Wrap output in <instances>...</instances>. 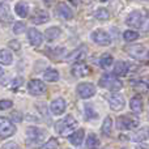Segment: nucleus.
Instances as JSON below:
<instances>
[{
  "label": "nucleus",
  "instance_id": "a19ab883",
  "mask_svg": "<svg viewBox=\"0 0 149 149\" xmlns=\"http://www.w3.org/2000/svg\"><path fill=\"white\" fill-rule=\"evenodd\" d=\"M101 1H102V3H105V1H107V0H101Z\"/></svg>",
  "mask_w": 149,
  "mask_h": 149
},
{
  "label": "nucleus",
  "instance_id": "473e14b6",
  "mask_svg": "<svg viewBox=\"0 0 149 149\" xmlns=\"http://www.w3.org/2000/svg\"><path fill=\"white\" fill-rule=\"evenodd\" d=\"M13 106V102L10 100H1L0 101V110H8Z\"/></svg>",
  "mask_w": 149,
  "mask_h": 149
},
{
  "label": "nucleus",
  "instance_id": "c9c22d12",
  "mask_svg": "<svg viewBox=\"0 0 149 149\" xmlns=\"http://www.w3.org/2000/svg\"><path fill=\"white\" fill-rule=\"evenodd\" d=\"M134 86H135V89H136V90H140V92H145V90H147V84H145V82H143V81L135 82Z\"/></svg>",
  "mask_w": 149,
  "mask_h": 149
},
{
  "label": "nucleus",
  "instance_id": "e433bc0d",
  "mask_svg": "<svg viewBox=\"0 0 149 149\" xmlns=\"http://www.w3.org/2000/svg\"><path fill=\"white\" fill-rule=\"evenodd\" d=\"M1 149H18V148H17V144H16V143L9 141V143H7V144L3 145Z\"/></svg>",
  "mask_w": 149,
  "mask_h": 149
},
{
  "label": "nucleus",
  "instance_id": "9b49d317",
  "mask_svg": "<svg viewBox=\"0 0 149 149\" xmlns=\"http://www.w3.org/2000/svg\"><path fill=\"white\" fill-rule=\"evenodd\" d=\"M126 22L132 28H141L143 25V13L140 10H132L126 18Z\"/></svg>",
  "mask_w": 149,
  "mask_h": 149
},
{
  "label": "nucleus",
  "instance_id": "4468645a",
  "mask_svg": "<svg viewBox=\"0 0 149 149\" xmlns=\"http://www.w3.org/2000/svg\"><path fill=\"white\" fill-rule=\"evenodd\" d=\"M71 72L74 77H85L90 73V68L84 63H74Z\"/></svg>",
  "mask_w": 149,
  "mask_h": 149
},
{
  "label": "nucleus",
  "instance_id": "20e7f679",
  "mask_svg": "<svg viewBox=\"0 0 149 149\" xmlns=\"http://www.w3.org/2000/svg\"><path fill=\"white\" fill-rule=\"evenodd\" d=\"M126 52L130 56L135 58V59H148L149 58V50L143 45H132V46H127Z\"/></svg>",
  "mask_w": 149,
  "mask_h": 149
},
{
  "label": "nucleus",
  "instance_id": "7c9ffc66",
  "mask_svg": "<svg viewBox=\"0 0 149 149\" xmlns=\"http://www.w3.org/2000/svg\"><path fill=\"white\" fill-rule=\"evenodd\" d=\"M25 31V24L21 22V21H17V22H15V25H13V33L15 34H21Z\"/></svg>",
  "mask_w": 149,
  "mask_h": 149
},
{
  "label": "nucleus",
  "instance_id": "cd10ccee",
  "mask_svg": "<svg viewBox=\"0 0 149 149\" xmlns=\"http://www.w3.org/2000/svg\"><path fill=\"white\" fill-rule=\"evenodd\" d=\"M113 60H114L113 55H110V54H103L102 56H101V59H100V65H101L102 68H109L111 64H113Z\"/></svg>",
  "mask_w": 149,
  "mask_h": 149
},
{
  "label": "nucleus",
  "instance_id": "72a5a7b5",
  "mask_svg": "<svg viewBox=\"0 0 149 149\" xmlns=\"http://www.w3.org/2000/svg\"><path fill=\"white\" fill-rule=\"evenodd\" d=\"M10 118L13 119V120L15 122H22V113H21V111H18V110H15V111H12V114H10Z\"/></svg>",
  "mask_w": 149,
  "mask_h": 149
},
{
  "label": "nucleus",
  "instance_id": "f704fd0d",
  "mask_svg": "<svg viewBox=\"0 0 149 149\" xmlns=\"http://www.w3.org/2000/svg\"><path fill=\"white\" fill-rule=\"evenodd\" d=\"M8 47H10V49L15 50V51H18V50H20V47H21V45H20V42H18L17 39H13V41L8 42Z\"/></svg>",
  "mask_w": 149,
  "mask_h": 149
},
{
  "label": "nucleus",
  "instance_id": "423d86ee",
  "mask_svg": "<svg viewBox=\"0 0 149 149\" xmlns=\"http://www.w3.org/2000/svg\"><path fill=\"white\" fill-rule=\"evenodd\" d=\"M109 105H110L111 110L114 111H120L122 109H124L126 106V100L122 94H119L118 92H114L113 94L109 95Z\"/></svg>",
  "mask_w": 149,
  "mask_h": 149
},
{
  "label": "nucleus",
  "instance_id": "c85d7f7f",
  "mask_svg": "<svg viewBox=\"0 0 149 149\" xmlns=\"http://www.w3.org/2000/svg\"><path fill=\"white\" fill-rule=\"evenodd\" d=\"M94 16L97 20H101V21H106L110 18V13H109V10L106 9V8H100V9H97Z\"/></svg>",
  "mask_w": 149,
  "mask_h": 149
},
{
  "label": "nucleus",
  "instance_id": "4c0bfd02",
  "mask_svg": "<svg viewBox=\"0 0 149 149\" xmlns=\"http://www.w3.org/2000/svg\"><path fill=\"white\" fill-rule=\"evenodd\" d=\"M21 84H22V80H21V77H17V79H16L15 81L12 82V86H13V88H15V89H16V88H18V86H20Z\"/></svg>",
  "mask_w": 149,
  "mask_h": 149
},
{
  "label": "nucleus",
  "instance_id": "7ed1b4c3",
  "mask_svg": "<svg viewBox=\"0 0 149 149\" xmlns=\"http://www.w3.org/2000/svg\"><path fill=\"white\" fill-rule=\"evenodd\" d=\"M98 84H100V86L111 90V92H118V90H120L123 88V82L119 79H116L115 74H110V73L103 74L100 79Z\"/></svg>",
  "mask_w": 149,
  "mask_h": 149
},
{
  "label": "nucleus",
  "instance_id": "6ab92c4d",
  "mask_svg": "<svg viewBox=\"0 0 149 149\" xmlns=\"http://www.w3.org/2000/svg\"><path fill=\"white\" fill-rule=\"evenodd\" d=\"M130 107H131L132 113H135V114H140L143 111V101L139 94L134 95V97L131 98V101H130Z\"/></svg>",
  "mask_w": 149,
  "mask_h": 149
},
{
  "label": "nucleus",
  "instance_id": "412c9836",
  "mask_svg": "<svg viewBox=\"0 0 149 149\" xmlns=\"http://www.w3.org/2000/svg\"><path fill=\"white\" fill-rule=\"evenodd\" d=\"M84 136H85V132L84 130H77V131H74L72 135L70 136V141L72 145H76V147H79V145H81L82 140H84Z\"/></svg>",
  "mask_w": 149,
  "mask_h": 149
},
{
  "label": "nucleus",
  "instance_id": "5701e85b",
  "mask_svg": "<svg viewBox=\"0 0 149 149\" xmlns=\"http://www.w3.org/2000/svg\"><path fill=\"white\" fill-rule=\"evenodd\" d=\"M101 131H102V134L105 135V136H111V134H113V119L110 118V116H106L105 120H103L102 123V127H101Z\"/></svg>",
  "mask_w": 149,
  "mask_h": 149
},
{
  "label": "nucleus",
  "instance_id": "b1692460",
  "mask_svg": "<svg viewBox=\"0 0 149 149\" xmlns=\"http://www.w3.org/2000/svg\"><path fill=\"white\" fill-rule=\"evenodd\" d=\"M12 60H13V55L9 50H7V49L0 50V64L8 65L12 63Z\"/></svg>",
  "mask_w": 149,
  "mask_h": 149
},
{
  "label": "nucleus",
  "instance_id": "58836bf2",
  "mask_svg": "<svg viewBox=\"0 0 149 149\" xmlns=\"http://www.w3.org/2000/svg\"><path fill=\"white\" fill-rule=\"evenodd\" d=\"M3 74H4V71H3V68H1V67H0V77H1V76H3Z\"/></svg>",
  "mask_w": 149,
  "mask_h": 149
},
{
  "label": "nucleus",
  "instance_id": "f8f14e48",
  "mask_svg": "<svg viewBox=\"0 0 149 149\" xmlns=\"http://www.w3.org/2000/svg\"><path fill=\"white\" fill-rule=\"evenodd\" d=\"M28 37H29V42H30V45L34 46V47H39L42 45V42H43V37H42L41 31L37 30V29H34V28L29 29Z\"/></svg>",
  "mask_w": 149,
  "mask_h": 149
},
{
  "label": "nucleus",
  "instance_id": "79ce46f5",
  "mask_svg": "<svg viewBox=\"0 0 149 149\" xmlns=\"http://www.w3.org/2000/svg\"><path fill=\"white\" fill-rule=\"evenodd\" d=\"M148 85H149V81H148Z\"/></svg>",
  "mask_w": 149,
  "mask_h": 149
},
{
  "label": "nucleus",
  "instance_id": "bb28decb",
  "mask_svg": "<svg viewBox=\"0 0 149 149\" xmlns=\"http://www.w3.org/2000/svg\"><path fill=\"white\" fill-rule=\"evenodd\" d=\"M100 147V140L95 134H89L86 139V148L88 149H97Z\"/></svg>",
  "mask_w": 149,
  "mask_h": 149
},
{
  "label": "nucleus",
  "instance_id": "1a4fd4ad",
  "mask_svg": "<svg viewBox=\"0 0 149 149\" xmlns=\"http://www.w3.org/2000/svg\"><path fill=\"white\" fill-rule=\"evenodd\" d=\"M16 132L15 124L10 120L0 116V137H9Z\"/></svg>",
  "mask_w": 149,
  "mask_h": 149
},
{
  "label": "nucleus",
  "instance_id": "2eb2a0df",
  "mask_svg": "<svg viewBox=\"0 0 149 149\" xmlns=\"http://www.w3.org/2000/svg\"><path fill=\"white\" fill-rule=\"evenodd\" d=\"M65 101L63 98H56L51 102V106H50V110L54 115H62L65 111Z\"/></svg>",
  "mask_w": 149,
  "mask_h": 149
},
{
  "label": "nucleus",
  "instance_id": "4be33fe9",
  "mask_svg": "<svg viewBox=\"0 0 149 149\" xmlns=\"http://www.w3.org/2000/svg\"><path fill=\"white\" fill-rule=\"evenodd\" d=\"M127 72H128V64H127L126 62H123V60L118 62L115 64V67H114V74L118 77L126 76Z\"/></svg>",
  "mask_w": 149,
  "mask_h": 149
},
{
  "label": "nucleus",
  "instance_id": "0eeeda50",
  "mask_svg": "<svg viewBox=\"0 0 149 149\" xmlns=\"http://www.w3.org/2000/svg\"><path fill=\"white\" fill-rule=\"evenodd\" d=\"M92 39L100 46H109L111 43V37L102 29H97L92 33Z\"/></svg>",
  "mask_w": 149,
  "mask_h": 149
},
{
  "label": "nucleus",
  "instance_id": "6e6552de",
  "mask_svg": "<svg viewBox=\"0 0 149 149\" xmlns=\"http://www.w3.org/2000/svg\"><path fill=\"white\" fill-rule=\"evenodd\" d=\"M28 90H29V93H30L31 95H42V94H45V93H46L47 88H46V85H45L43 81L36 79V80L29 81Z\"/></svg>",
  "mask_w": 149,
  "mask_h": 149
},
{
  "label": "nucleus",
  "instance_id": "393cba45",
  "mask_svg": "<svg viewBox=\"0 0 149 149\" xmlns=\"http://www.w3.org/2000/svg\"><path fill=\"white\" fill-rule=\"evenodd\" d=\"M15 12L17 13V16H20V17H26V16L29 15V5L24 1L17 3L15 7Z\"/></svg>",
  "mask_w": 149,
  "mask_h": 149
},
{
  "label": "nucleus",
  "instance_id": "39448f33",
  "mask_svg": "<svg viewBox=\"0 0 149 149\" xmlns=\"http://www.w3.org/2000/svg\"><path fill=\"white\" fill-rule=\"evenodd\" d=\"M139 126V120L136 118H131L130 115H124V116H119L118 118V128L123 130V131H130L134 130Z\"/></svg>",
  "mask_w": 149,
  "mask_h": 149
},
{
  "label": "nucleus",
  "instance_id": "c756f323",
  "mask_svg": "<svg viewBox=\"0 0 149 149\" xmlns=\"http://www.w3.org/2000/svg\"><path fill=\"white\" fill-rule=\"evenodd\" d=\"M139 38V33L137 31H134V30H126L123 33V39L127 42H134Z\"/></svg>",
  "mask_w": 149,
  "mask_h": 149
},
{
  "label": "nucleus",
  "instance_id": "f3484780",
  "mask_svg": "<svg viewBox=\"0 0 149 149\" xmlns=\"http://www.w3.org/2000/svg\"><path fill=\"white\" fill-rule=\"evenodd\" d=\"M56 12H58V15H59L62 18H64V20H71V18H73L72 9H71L65 3H59V4H58Z\"/></svg>",
  "mask_w": 149,
  "mask_h": 149
},
{
  "label": "nucleus",
  "instance_id": "a878e982",
  "mask_svg": "<svg viewBox=\"0 0 149 149\" xmlns=\"http://www.w3.org/2000/svg\"><path fill=\"white\" fill-rule=\"evenodd\" d=\"M43 77L46 81L49 82H55L59 80V72H58L56 70H54V68H49V70L45 71L43 73Z\"/></svg>",
  "mask_w": 149,
  "mask_h": 149
},
{
  "label": "nucleus",
  "instance_id": "2f4dec72",
  "mask_svg": "<svg viewBox=\"0 0 149 149\" xmlns=\"http://www.w3.org/2000/svg\"><path fill=\"white\" fill-rule=\"evenodd\" d=\"M59 147V143H58V140L55 139V137H51V139L49 140V141L46 143V144L43 145V149H56Z\"/></svg>",
  "mask_w": 149,
  "mask_h": 149
},
{
  "label": "nucleus",
  "instance_id": "ddd939ff",
  "mask_svg": "<svg viewBox=\"0 0 149 149\" xmlns=\"http://www.w3.org/2000/svg\"><path fill=\"white\" fill-rule=\"evenodd\" d=\"M86 58V49L84 46L76 49L74 51H72L68 55V62H73V63H81L82 60Z\"/></svg>",
  "mask_w": 149,
  "mask_h": 149
},
{
  "label": "nucleus",
  "instance_id": "f03ea898",
  "mask_svg": "<svg viewBox=\"0 0 149 149\" xmlns=\"http://www.w3.org/2000/svg\"><path fill=\"white\" fill-rule=\"evenodd\" d=\"M76 127H77V120L72 115H67L65 118L58 120L56 124H55V130L58 131V134L64 137L68 136Z\"/></svg>",
  "mask_w": 149,
  "mask_h": 149
},
{
  "label": "nucleus",
  "instance_id": "f257e3e1",
  "mask_svg": "<svg viewBox=\"0 0 149 149\" xmlns=\"http://www.w3.org/2000/svg\"><path fill=\"white\" fill-rule=\"evenodd\" d=\"M46 137V131L37 127H29L26 131V143L29 147L38 148Z\"/></svg>",
  "mask_w": 149,
  "mask_h": 149
},
{
  "label": "nucleus",
  "instance_id": "aec40b11",
  "mask_svg": "<svg viewBox=\"0 0 149 149\" xmlns=\"http://www.w3.org/2000/svg\"><path fill=\"white\" fill-rule=\"evenodd\" d=\"M60 34H62L60 28H58V26H51V28L46 29V31H45V38L51 42V41H55L58 37H60Z\"/></svg>",
  "mask_w": 149,
  "mask_h": 149
},
{
  "label": "nucleus",
  "instance_id": "dca6fc26",
  "mask_svg": "<svg viewBox=\"0 0 149 149\" xmlns=\"http://www.w3.org/2000/svg\"><path fill=\"white\" fill-rule=\"evenodd\" d=\"M50 20V16H49V13L46 12V10H42V9H37V10H34V13H33V16L30 17V21L33 24H45V22H47V21Z\"/></svg>",
  "mask_w": 149,
  "mask_h": 149
},
{
  "label": "nucleus",
  "instance_id": "a211bd4d",
  "mask_svg": "<svg viewBox=\"0 0 149 149\" xmlns=\"http://www.w3.org/2000/svg\"><path fill=\"white\" fill-rule=\"evenodd\" d=\"M132 140L137 143H144L149 140V127H143L141 130L136 131L134 134V136H132Z\"/></svg>",
  "mask_w": 149,
  "mask_h": 149
},
{
  "label": "nucleus",
  "instance_id": "9d476101",
  "mask_svg": "<svg viewBox=\"0 0 149 149\" xmlns=\"http://www.w3.org/2000/svg\"><path fill=\"white\" fill-rule=\"evenodd\" d=\"M77 93L81 98H90L95 94V86L92 82H81L77 85Z\"/></svg>",
  "mask_w": 149,
  "mask_h": 149
},
{
  "label": "nucleus",
  "instance_id": "ea45409f",
  "mask_svg": "<svg viewBox=\"0 0 149 149\" xmlns=\"http://www.w3.org/2000/svg\"><path fill=\"white\" fill-rule=\"evenodd\" d=\"M1 10H3V3L0 1V12H1Z\"/></svg>",
  "mask_w": 149,
  "mask_h": 149
}]
</instances>
